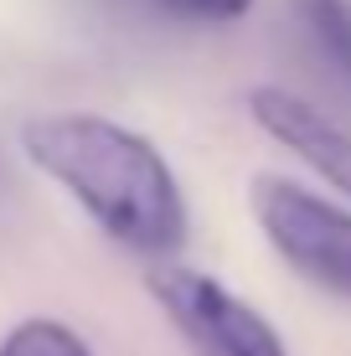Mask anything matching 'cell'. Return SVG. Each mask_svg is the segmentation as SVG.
Instances as JSON below:
<instances>
[{"label": "cell", "mask_w": 351, "mask_h": 356, "mask_svg": "<svg viewBox=\"0 0 351 356\" xmlns=\"http://www.w3.org/2000/svg\"><path fill=\"white\" fill-rule=\"evenodd\" d=\"M21 150L114 243L145 259H171L186 248L191 212L181 181L140 129L104 114H42L21 124Z\"/></svg>", "instance_id": "obj_1"}, {"label": "cell", "mask_w": 351, "mask_h": 356, "mask_svg": "<svg viewBox=\"0 0 351 356\" xmlns=\"http://www.w3.org/2000/svg\"><path fill=\"white\" fill-rule=\"evenodd\" d=\"M248 212L263 243L305 284L336 294V300H351V212L341 202L300 186L289 176L259 170L248 181Z\"/></svg>", "instance_id": "obj_2"}, {"label": "cell", "mask_w": 351, "mask_h": 356, "mask_svg": "<svg viewBox=\"0 0 351 356\" xmlns=\"http://www.w3.org/2000/svg\"><path fill=\"white\" fill-rule=\"evenodd\" d=\"M145 289L155 294L165 321L186 336V346L197 356H289L279 330L202 268L155 264L145 274Z\"/></svg>", "instance_id": "obj_3"}, {"label": "cell", "mask_w": 351, "mask_h": 356, "mask_svg": "<svg viewBox=\"0 0 351 356\" xmlns=\"http://www.w3.org/2000/svg\"><path fill=\"white\" fill-rule=\"evenodd\" d=\"M248 119L269 140H279L295 161H305L325 186H336L351 202V129L336 124L320 104H310L305 93L279 88V83H259L248 88Z\"/></svg>", "instance_id": "obj_4"}, {"label": "cell", "mask_w": 351, "mask_h": 356, "mask_svg": "<svg viewBox=\"0 0 351 356\" xmlns=\"http://www.w3.org/2000/svg\"><path fill=\"white\" fill-rule=\"evenodd\" d=\"M0 356H93L88 341L78 336L72 325L63 321H21L6 330V341H0Z\"/></svg>", "instance_id": "obj_5"}, {"label": "cell", "mask_w": 351, "mask_h": 356, "mask_svg": "<svg viewBox=\"0 0 351 356\" xmlns=\"http://www.w3.org/2000/svg\"><path fill=\"white\" fill-rule=\"evenodd\" d=\"M305 31L341 72H351V6L346 0H295Z\"/></svg>", "instance_id": "obj_6"}, {"label": "cell", "mask_w": 351, "mask_h": 356, "mask_svg": "<svg viewBox=\"0 0 351 356\" xmlns=\"http://www.w3.org/2000/svg\"><path fill=\"white\" fill-rule=\"evenodd\" d=\"M171 6L191 10V16H202V21H243L259 0H171Z\"/></svg>", "instance_id": "obj_7"}]
</instances>
